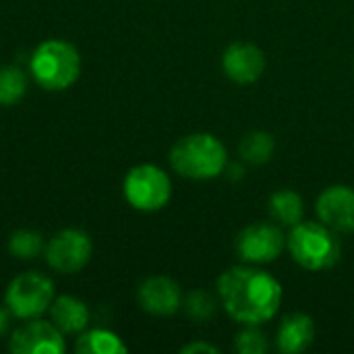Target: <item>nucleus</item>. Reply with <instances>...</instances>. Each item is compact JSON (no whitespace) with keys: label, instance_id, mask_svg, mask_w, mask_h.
Masks as SVG:
<instances>
[{"label":"nucleus","instance_id":"13","mask_svg":"<svg viewBox=\"0 0 354 354\" xmlns=\"http://www.w3.org/2000/svg\"><path fill=\"white\" fill-rule=\"evenodd\" d=\"M315 340V324L305 313H290L282 319L278 334H276V346L284 354L305 353Z\"/></svg>","mask_w":354,"mask_h":354},{"label":"nucleus","instance_id":"3","mask_svg":"<svg viewBox=\"0 0 354 354\" xmlns=\"http://www.w3.org/2000/svg\"><path fill=\"white\" fill-rule=\"evenodd\" d=\"M29 71L39 87L64 91L81 75V54L64 39H46L33 50Z\"/></svg>","mask_w":354,"mask_h":354},{"label":"nucleus","instance_id":"10","mask_svg":"<svg viewBox=\"0 0 354 354\" xmlns=\"http://www.w3.org/2000/svg\"><path fill=\"white\" fill-rule=\"evenodd\" d=\"M319 222L334 232L354 234V189L348 185H332L315 201Z\"/></svg>","mask_w":354,"mask_h":354},{"label":"nucleus","instance_id":"12","mask_svg":"<svg viewBox=\"0 0 354 354\" xmlns=\"http://www.w3.org/2000/svg\"><path fill=\"white\" fill-rule=\"evenodd\" d=\"M137 301L143 311L158 317H168L183 307V292L172 278L151 276L145 282H141L137 290Z\"/></svg>","mask_w":354,"mask_h":354},{"label":"nucleus","instance_id":"8","mask_svg":"<svg viewBox=\"0 0 354 354\" xmlns=\"http://www.w3.org/2000/svg\"><path fill=\"white\" fill-rule=\"evenodd\" d=\"M234 249L247 263H272L284 253L286 236L278 224L255 222L239 232Z\"/></svg>","mask_w":354,"mask_h":354},{"label":"nucleus","instance_id":"16","mask_svg":"<svg viewBox=\"0 0 354 354\" xmlns=\"http://www.w3.org/2000/svg\"><path fill=\"white\" fill-rule=\"evenodd\" d=\"M75 353L77 354H124L127 346L118 338V334L97 328L91 332H85L77 338L75 342Z\"/></svg>","mask_w":354,"mask_h":354},{"label":"nucleus","instance_id":"4","mask_svg":"<svg viewBox=\"0 0 354 354\" xmlns=\"http://www.w3.org/2000/svg\"><path fill=\"white\" fill-rule=\"evenodd\" d=\"M292 259L309 272H324L340 261V241L324 222H299L286 236Z\"/></svg>","mask_w":354,"mask_h":354},{"label":"nucleus","instance_id":"21","mask_svg":"<svg viewBox=\"0 0 354 354\" xmlns=\"http://www.w3.org/2000/svg\"><path fill=\"white\" fill-rule=\"evenodd\" d=\"M268 348H270V342L266 334L259 330V326H247L234 338V351L241 354H266Z\"/></svg>","mask_w":354,"mask_h":354},{"label":"nucleus","instance_id":"2","mask_svg":"<svg viewBox=\"0 0 354 354\" xmlns=\"http://www.w3.org/2000/svg\"><path fill=\"white\" fill-rule=\"evenodd\" d=\"M228 153L224 143L212 133H191L170 149V166L185 178L212 180L224 174Z\"/></svg>","mask_w":354,"mask_h":354},{"label":"nucleus","instance_id":"19","mask_svg":"<svg viewBox=\"0 0 354 354\" xmlns=\"http://www.w3.org/2000/svg\"><path fill=\"white\" fill-rule=\"evenodd\" d=\"M8 251L19 259H33L44 251V239L35 230H17L8 239Z\"/></svg>","mask_w":354,"mask_h":354},{"label":"nucleus","instance_id":"18","mask_svg":"<svg viewBox=\"0 0 354 354\" xmlns=\"http://www.w3.org/2000/svg\"><path fill=\"white\" fill-rule=\"evenodd\" d=\"M27 91V77L17 66H0V106L17 104Z\"/></svg>","mask_w":354,"mask_h":354},{"label":"nucleus","instance_id":"7","mask_svg":"<svg viewBox=\"0 0 354 354\" xmlns=\"http://www.w3.org/2000/svg\"><path fill=\"white\" fill-rule=\"evenodd\" d=\"M91 253H93V243L89 234L79 228H66L56 232L44 249L48 266L58 274L81 272L89 263Z\"/></svg>","mask_w":354,"mask_h":354},{"label":"nucleus","instance_id":"23","mask_svg":"<svg viewBox=\"0 0 354 354\" xmlns=\"http://www.w3.org/2000/svg\"><path fill=\"white\" fill-rule=\"evenodd\" d=\"M10 311H8V307L6 309H2L0 307V336H4V332L8 330V324H10Z\"/></svg>","mask_w":354,"mask_h":354},{"label":"nucleus","instance_id":"9","mask_svg":"<svg viewBox=\"0 0 354 354\" xmlns=\"http://www.w3.org/2000/svg\"><path fill=\"white\" fill-rule=\"evenodd\" d=\"M12 354H62L64 353V334L52 324L39 317L19 326L8 340Z\"/></svg>","mask_w":354,"mask_h":354},{"label":"nucleus","instance_id":"17","mask_svg":"<svg viewBox=\"0 0 354 354\" xmlns=\"http://www.w3.org/2000/svg\"><path fill=\"white\" fill-rule=\"evenodd\" d=\"M274 149H276V141L266 131H251V133H247L243 137L241 145H239L241 158L247 164H253V166L268 164L274 158Z\"/></svg>","mask_w":354,"mask_h":354},{"label":"nucleus","instance_id":"11","mask_svg":"<svg viewBox=\"0 0 354 354\" xmlns=\"http://www.w3.org/2000/svg\"><path fill=\"white\" fill-rule=\"evenodd\" d=\"M222 68L230 81L251 85L259 81L266 71V54L255 44L234 41L222 54Z\"/></svg>","mask_w":354,"mask_h":354},{"label":"nucleus","instance_id":"1","mask_svg":"<svg viewBox=\"0 0 354 354\" xmlns=\"http://www.w3.org/2000/svg\"><path fill=\"white\" fill-rule=\"evenodd\" d=\"M218 297L234 322L263 326L282 305V286L263 270L234 266L218 278Z\"/></svg>","mask_w":354,"mask_h":354},{"label":"nucleus","instance_id":"20","mask_svg":"<svg viewBox=\"0 0 354 354\" xmlns=\"http://www.w3.org/2000/svg\"><path fill=\"white\" fill-rule=\"evenodd\" d=\"M183 307L187 311V315L197 322V324H205L209 322L214 315H216V309H218V303L216 299L205 292V290H193L187 295V299L183 301Z\"/></svg>","mask_w":354,"mask_h":354},{"label":"nucleus","instance_id":"22","mask_svg":"<svg viewBox=\"0 0 354 354\" xmlns=\"http://www.w3.org/2000/svg\"><path fill=\"white\" fill-rule=\"evenodd\" d=\"M183 354H218V348L207 342H191L180 348Z\"/></svg>","mask_w":354,"mask_h":354},{"label":"nucleus","instance_id":"15","mask_svg":"<svg viewBox=\"0 0 354 354\" xmlns=\"http://www.w3.org/2000/svg\"><path fill=\"white\" fill-rule=\"evenodd\" d=\"M268 209L272 214V218L282 224V226H297L299 222H303L305 216V203L303 197L292 191V189H280L276 191L270 201H268Z\"/></svg>","mask_w":354,"mask_h":354},{"label":"nucleus","instance_id":"5","mask_svg":"<svg viewBox=\"0 0 354 354\" xmlns=\"http://www.w3.org/2000/svg\"><path fill=\"white\" fill-rule=\"evenodd\" d=\"M127 203L137 212H160L172 197L170 176L153 164H139L131 168L122 183Z\"/></svg>","mask_w":354,"mask_h":354},{"label":"nucleus","instance_id":"6","mask_svg":"<svg viewBox=\"0 0 354 354\" xmlns=\"http://www.w3.org/2000/svg\"><path fill=\"white\" fill-rule=\"evenodd\" d=\"M54 301V284L48 276L37 272H25L10 280L4 303L8 311L19 319H35L50 311Z\"/></svg>","mask_w":354,"mask_h":354},{"label":"nucleus","instance_id":"14","mask_svg":"<svg viewBox=\"0 0 354 354\" xmlns=\"http://www.w3.org/2000/svg\"><path fill=\"white\" fill-rule=\"evenodd\" d=\"M50 317L62 334H81L89 324V309L83 301L64 295L52 301Z\"/></svg>","mask_w":354,"mask_h":354}]
</instances>
